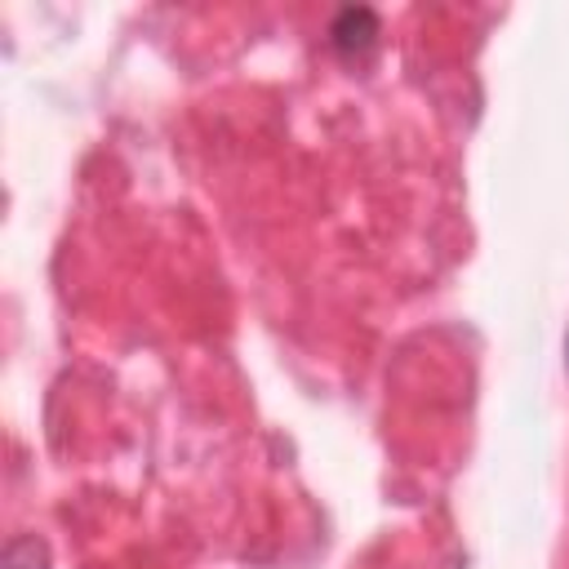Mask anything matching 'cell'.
Listing matches in <instances>:
<instances>
[{
	"instance_id": "obj_2",
	"label": "cell",
	"mask_w": 569,
	"mask_h": 569,
	"mask_svg": "<svg viewBox=\"0 0 569 569\" xmlns=\"http://www.w3.org/2000/svg\"><path fill=\"white\" fill-rule=\"evenodd\" d=\"M4 569H44V547L36 538H18L4 551Z\"/></svg>"
},
{
	"instance_id": "obj_1",
	"label": "cell",
	"mask_w": 569,
	"mask_h": 569,
	"mask_svg": "<svg viewBox=\"0 0 569 569\" xmlns=\"http://www.w3.org/2000/svg\"><path fill=\"white\" fill-rule=\"evenodd\" d=\"M373 36H378V13L365 9V4L342 9V13L333 18V27H329V40H333L338 53H360V49L373 44Z\"/></svg>"
}]
</instances>
